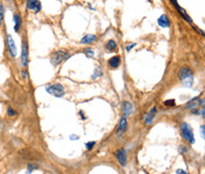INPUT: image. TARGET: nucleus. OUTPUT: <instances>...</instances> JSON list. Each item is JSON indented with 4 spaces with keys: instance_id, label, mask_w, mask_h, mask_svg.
Instances as JSON below:
<instances>
[{
    "instance_id": "17",
    "label": "nucleus",
    "mask_w": 205,
    "mask_h": 174,
    "mask_svg": "<svg viewBox=\"0 0 205 174\" xmlns=\"http://www.w3.org/2000/svg\"><path fill=\"white\" fill-rule=\"evenodd\" d=\"M13 22H14V31L18 32L20 28H21V24H22V20H21V16L19 14H14L13 15Z\"/></svg>"
},
{
    "instance_id": "26",
    "label": "nucleus",
    "mask_w": 205,
    "mask_h": 174,
    "mask_svg": "<svg viewBox=\"0 0 205 174\" xmlns=\"http://www.w3.org/2000/svg\"><path fill=\"white\" fill-rule=\"evenodd\" d=\"M200 130H201V136H202V138L204 139V138H205V126H204V125H201Z\"/></svg>"
},
{
    "instance_id": "1",
    "label": "nucleus",
    "mask_w": 205,
    "mask_h": 174,
    "mask_svg": "<svg viewBox=\"0 0 205 174\" xmlns=\"http://www.w3.org/2000/svg\"><path fill=\"white\" fill-rule=\"evenodd\" d=\"M178 78L180 81L182 83L184 86L191 87L193 85L194 76L193 71L190 69L188 66H183L178 72Z\"/></svg>"
},
{
    "instance_id": "19",
    "label": "nucleus",
    "mask_w": 205,
    "mask_h": 174,
    "mask_svg": "<svg viewBox=\"0 0 205 174\" xmlns=\"http://www.w3.org/2000/svg\"><path fill=\"white\" fill-rule=\"evenodd\" d=\"M39 169V166L38 165H36V164H33V163H30L28 165V171L26 172V174H30L31 173L33 170H35V169Z\"/></svg>"
},
{
    "instance_id": "3",
    "label": "nucleus",
    "mask_w": 205,
    "mask_h": 174,
    "mask_svg": "<svg viewBox=\"0 0 205 174\" xmlns=\"http://www.w3.org/2000/svg\"><path fill=\"white\" fill-rule=\"evenodd\" d=\"M68 58H69V54H68L67 52L63 51V50H59V51L54 52L52 55H51L50 62L54 66H59L60 63H63V61H65L66 59H68Z\"/></svg>"
},
{
    "instance_id": "21",
    "label": "nucleus",
    "mask_w": 205,
    "mask_h": 174,
    "mask_svg": "<svg viewBox=\"0 0 205 174\" xmlns=\"http://www.w3.org/2000/svg\"><path fill=\"white\" fill-rule=\"evenodd\" d=\"M7 115H8L10 117H15V115H17V113H16V111L13 108L9 107L8 110H7Z\"/></svg>"
},
{
    "instance_id": "14",
    "label": "nucleus",
    "mask_w": 205,
    "mask_h": 174,
    "mask_svg": "<svg viewBox=\"0 0 205 174\" xmlns=\"http://www.w3.org/2000/svg\"><path fill=\"white\" fill-rule=\"evenodd\" d=\"M201 103H202V100H200L199 98H195L192 100L188 101V103L186 104V107L190 108L191 110H194V109H196L198 106H200Z\"/></svg>"
},
{
    "instance_id": "16",
    "label": "nucleus",
    "mask_w": 205,
    "mask_h": 174,
    "mask_svg": "<svg viewBox=\"0 0 205 174\" xmlns=\"http://www.w3.org/2000/svg\"><path fill=\"white\" fill-rule=\"evenodd\" d=\"M126 129H127V119H126V117H122L118 125V132H119L118 136H120L122 134H124Z\"/></svg>"
},
{
    "instance_id": "24",
    "label": "nucleus",
    "mask_w": 205,
    "mask_h": 174,
    "mask_svg": "<svg viewBox=\"0 0 205 174\" xmlns=\"http://www.w3.org/2000/svg\"><path fill=\"white\" fill-rule=\"evenodd\" d=\"M135 46H136V44H129V45L126 46V49H127V51L129 52V51H131V49H132Z\"/></svg>"
},
{
    "instance_id": "11",
    "label": "nucleus",
    "mask_w": 205,
    "mask_h": 174,
    "mask_svg": "<svg viewBox=\"0 0 205 174\" xmlns=\"http://www.w3.org/2000/svg\"><path fill=\"white\" fill-rule=\"evenodd\" d=\"M173 3H174V5L176 6V8H177V10L178 11H179V12H180V14L182 15L183 17V19L184 20H186L187 22H189V23H191L192 22V20H191V18H190V16L187 14L186 13V12L184 11V10L183 9V8H180V7L178 5V3H177V1L176 0H173Z\"/></svg>"
},
{
    "instance_id": "22",
    "label": "nucleus",
    "mask_w": 205,
    "mask_h": 174,
    "mask_svg": "<svg viewBox=\"0 0 205 174\" xmlns=\"http://www.w3.org/2000/svg\"><path fill=\"white\" fill-rule=\"evenodd\" d=\"M95 145V141H91V142H87L85 146H86V149H88V151H91V149L94 148Z\"/></svg>"
},
{
    "instance_id": "18",
    "label": "nucleus",
    "mask_w": 205,
    "mask_h": 174,
    "mask_svg": "<svg viewBox=\"0 0 205 174\" xmlns=\"http://www.w3.org/2000/svg\"><path fill=\"white\" fill-rule=\"evenodd\" d=\"M116 46H117L116 43H115L114 40H109L107 42V44H106V46H105L106 49H107L108 51H110V52L114 51L115 49H116Z\"/></svg>"
},
{
    "instance_id": "7",
    "label": "nucleus",
    "mask_w": 205,
    "mask_h": 174,
    "mask_svg": "<svg viewBox=\"0 0 205 174\" xmlns=\"http://www.w3.org/2000/svg\"><path fill=\"white\" fill-rule=\"evenodd\" d=\"M27 8L29 11H33L34 12H39L42 9V5L39 0H28L27 1Z\"/></svg>"
},
{
    "instance_id": "4",
    "label": "nucleus",
    "mask_w": 205,
    "mask_h": 174,
    "mask_svg": "<svg viewBox=\"0 0 205 174\" xmlns=\"http://www.w3.org/2000/svg\"><path fill=\"white\" fill-rule=\"evenodd\" d=\"M180 132H182V134L183 136L184 139L188 140L191 144H194L195 143V137H194V134H193V130L191 129L190 126L183 122L182 124V127H180Z\"/></svg>"
},
{
    "instance_id": "12",
    "label": "nucleus",
    "mask_w": 205,
    "mask_h": 174,
    "mask_svg": "<svg viewBox=\"0 0 205 174\" xmlns=\"http://www.w3.org/2000/svg\"><path fill=\"white\" fill-rule=\"evenodd\" d=\"M158 24L160 27H162V28H168L170 26V22H169V19L167 15L165 14H163L159 17L158 19Z\"/></svg>"
},
{
    "instance_id": "29",
    "label": "nucleus",
    "mask_w": 205,
    "mask_h": 174,
    "mask_svg": "<svg viewBox=\"0 0 205 174\" xmlns=\"http://www.w3.org/2000/svg\"><path fill=\"white\" fill-rule=\"evenodd\" d=\"M78 137L77 135H75V134H72V135H70V139L71 140H77Z\"/></svg>"
},
{
    "instance_id": "20",
    "label": "nucleus",
    "mask_w": 205,
    "mask_h": 174,
    "mask_svg": "<svg viewBox=\"0 0 205 174\" xmlns=\"http://www.w3.org/2000/svg\"><path fill=\"white\" fill-rule=\"evenodd\" d=\"M4 16H5V8H4V6L0 3V25L2 24Z\"/></svg>"
},
{
    "instance_id": "15",
    "label": "nucleus",
    "mask_w": 205,
    "mask_h": 174,
    "mask_svg": "<svg viewBox=\"0 0 205 174\" xmlns=\"http://www.w3.org/2000/svg\"><path fill=\"white\" fill-rule=\"evenodd\" d=\"M97 40V36L93 35V34H87L84 37H82V39L80 40V44L82 45H86V44H92L93 42Z\"/></svg>"
},
{
    "instance_id": "23",
    "label": "nucleus",
    "mask_w": 205,
    "mask_h": 174,
    "mask_svg": "<svg viewBox=\"0 0 205 174\" xmlns=\"http://www.w3.org/2000/svg\"><path fill=\"white\" fill-rule=\"evenodd\" d=\"M165 106H174L175 105V100H167L165 101Z\"/></svg>"
},
{
    "instance_id": "13",
    "label": "nucleus",
    "mask_w": 205,
    "mask_h": 174,
    "mask_svg": "<svg viewBox=\"0 0 205 174\" xmlns=\"http://www.w3.org/2000/svg\"><path fill=\"white\" fill-rule=\"evenodd\" d=\"M108 63H109V66H111L112 68H117L120 66L121 60L120 58H119V56H114L109 60Z\"/></svg>"
},
{
    "instance_id": "9",
    "label": "nucleus",
    "mask_w": 205,
    "mask_h": 174,
    "mask_svg": "<svg viewBox=\"0 0 205 174\" xmlns=\"http://www.w3.org/2000/svg\"><path fill=\"white\" fill-rule=\"evenodd\" d=\"M156 113H157L156 107L151 108V110L148 113V115H146L145 117V124L146 125H149L152 123V121L154 120V118L156 117Z\"/></svg>"
},
{
    "instance_id": "8",
    "label": "nucleus",
    "mask_w": 205,
    "mask_h": 174,
    "mask_svg": "<svg viewBox=\"0 0 205 174\" xmlns=\"http://www.w3.org/2000/svg\"><path fill=\"white\" fill-rule=\"evenodd\" d=\"M115 156H116V159H117L118 163L120 164L122 166H125L126 165H127V152H126L125 149L122 148L120 149H118V151H116Z\"/></svg>"
},
{
    "instance_id": "25",
    "label": "nucleus",
    "mask_w": 205,
    "mask_h": 174,
    "mask_svg": "<svg viewBox=\"0 0 205 174\" xmlns=\"http://www.w3.org/2000/svg\"><path fill=\"white\" fill-rule=\"evenodd\" d=\"M85 53H86V55H90V56H93L94 55V51L92 50L91 48H87L86 50H85Z\"/></svg>"
},
{
    "instance_id": "10",
    "label": "nucleus",
    "mask_w": 205,
    "mask_h": 174,
    "mask_svg": "<svg viewBox=\"0 0 205 174\" xmlns=\"http://www.w3.org/2000/svg\"><path fill=\"white\" fill-rule=\"evenodd\" d=\"M122 109H123V114H124V117H127L132 113L133 107L131 103H129V101H124L122 104Z\"/></svg>"
},
{
    "instance_id": "27",
    "label": "nucleus",
    "mask_w": 205,
    "mask_h": 174,
    "mask_svg": "<svg viewBox=\"0 0 205 174\" xmlns=\"http://www.w3.org/2000/svg\"><path fill=\"white\" fill-rule=\"evenodd\" d=\"M22 78L24 80H26L27 78H28V72H27L26 70H23L22 71Z\"/></svg>"
},
{
    "instance_id": "6",
    "label": "nucleus",
    "mask_w": 205,
    "mask_h": 174,
    "mask_svg": "<svg viewBox=\"0 0 205 174\" xmlns=\"http://www.w3.org/2000/svg\"><path fill=\"white\" fill-rule=\"evenodd\" d=\"M21 63L24 67L28 66V63H29V46L26 41H23V43H22Z\"/></svg>"
},
{
    "instance_id": "2",
    "label": "nucleus",
    "mask_w": 205,
    "mask_h": 174,
    "mask_svg": "<svg viewBox=\"0 0 205 174\" xmlns=\"http://www.w3.org/2000/svg\"><path fill=\"white\" fill-rule=\"evenodd\" d=\"M46 91L51 96L56 98H63L65 95L64 87L61 83H52L46 86Z\"/></svg>"
},
{
    "instance_id": "5",
    "label": "nucleus",
    "mask_w": 205,
    "mask_h": 174,
    "mask_svg": "<svg viewBox=\"0 0 205 174\" xmlns=\"http://www.w3.org/2000/svg\"><path fill=\"white\" fill-rule=\"evenodd\" d=\"M7 47H8V51L10 56L12 58H15L17 56V47L15 45V42L11 34L7 35Z\"/></svg>"
},
{
    "instance_id": "28",
    "label": "nucleus",
    "mask_w": 205,
    "mask_h": 174,
    "mask_svg": "<svg viewBox=\"0 0 205 174\" xmlns=\"http://www.w3.org/2000/svg\"><path fill=\"white\" fill-rule=\"evenodd\" d=\"M176 173H177V174H188L186 171H184L183 169H178L177 171H176Z\"/></svg>"
}]
</instances>
